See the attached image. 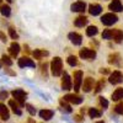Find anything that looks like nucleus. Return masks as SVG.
I'll use <instances>...</instances> for the list:
<instances>
[{"mask_svg":"<svg viewBox=\"0 0 123 123\" xmlns=\"http://www.w3.org/2000/svg\"><path fill=\"white\" fill-rule=\"evenodd\" d=\"M50 71L54 76H60L63 73V60L59 57H55L50 62Z\"/></svg>","mask_w":123,"mask_h":123,"instance_id":"obj_1","label":"nucleus"},{"mask_svg":"<svg viewBox=\"0 0 123 123\" xmlns=\"http://www.w3.org/2000/svg\"><path fill=\"white\" fill-rule=\"evenodd\" d=\"M11 95L14 97V100L18 104L20 107H24L25 106V101H26V97H27V92L22 89H15L11 91Z\"/></svg>","mask_w":123,"mask_h":123,"instance_id":"obj_2","label":"nucleus"},{"mask_svg":"<svg viewBox=\"0 0 123 123\" xmlns=\"http://www.w3.org/2000/svg\"><path fill=\"white\" fill-rule=\"evenodd\" d=\"M118 21V17L115 12H108V14H105L104 16L101 17V22L104 24L105 26H112L113 24H116Z\"/></svg>","mask_w":123,"mask_h":123,"instance_id":"obj_3","label":"nucleus"},{"mask_svg":"<svg viewBox=\"0 0 123 123\" xmlns=\"http://www.w3.org/2000/svg\"><path fill=\"white\" fill-rule=\"evenodd\" d=\"M79 55L81 59H86V60H92L96 58V52L94 49H90V48H83L80 49Z\"/></svg>","mask_w":123,"mask_h":123,"instance_id":"obj_4","label":"nucleus"},{"mask_svg":"<svg viewBox=\"0 0 123 123\" xmlns=\"http://www.w3.org/2000/svg\"><path fill=\"white\" fill-rule=\"evenodd\" d=\"M73 79H74V91L78 92L81 87V83H83V71L75 70L73 74Z\"/></svg>","mask_w":123,"mask_h":123,"instance_id":"obj_5","label":"nucleus"},{"mask_svg":"<svg viewBox=\"0 0 123 123\" xmlns=\"http://www.w3.org/2000/svg\"><path fill=\"white\" fill-rule=\"evenodd\" d=\"M108 81L112 84V85H117V84H121L123 81V74L121 73L119 70H115L113 73L110 74V78H108Z\"/></svg>","mask_w":123,"mask_h":123,"instance_id":"obj_6","label":"nucleus"},{"mask_svg":"<svg viewBox=\"0 0 123 123\" xmlns=\"http://www.w3.org/2000/svg\"><path fill=\"white\" fill-rule=\"evenodd\" d=\"M73 85H71V78L69 76V74L67 71L62 73V89L65 90V91H69L71 90Z\"/></svg>","mask_w":123,"mask_h":123,"instance_id":"obj_7","label":"nucleus"},{"mask_svg":"<svg viewBox=\"0 0 123 123\" xmlns=\"http://www.w3.org/2000/svg\"><path fill=\"white\" fill-rule=\"evenodd\" d=\"M94 86H95V80L92 78H86L83 83H81V89H83L84 92H90L91 90H94Z\"/></svg>","mask_w":123,"mask_h":123,"instance_id":"obj_8","label":"nucleus"},{"mask_svg":"<svg viewBox=\"0 0 123 123\" xmlns=\"http://www.w3.org/2000/svg\"><path fill=\"white\" fill-rule=\"evenodd\" d=\"M64 101L67 102H70V104H74V105H80L83 102V97L79 96V95H75V94H68L65 95L64 97H62Z\"/></svg>","mask_w":123,"mask_h":123,"instance_id":"obj_9","label":"nucleus"},{"mask_svg":"<svg viewBox=\"0 0 123 123\" xmlns=\"http://www.w3.org/2000/svg\"><path fill=\"white\" fill-rule=\"evenodd\" d=\"M70 10L73 12H84L86 10V4L84 1H80V0H79V1H75V3L71 4Z\"/></svg>","mask_w":123,"mask_h":123,"instance_id":"obj_10","label":"nucleus"},{"mask_svg":"<svg viewBox=\"0 0 123 123\" xmlns=\"http://www.w3.org/2000/svg\"><path fill=\"white\" fill-rule=\"evenodd\" d=\"M17 64L20 68H25V67H30V68H35V62L32 59H30L28 57H22L17 60Z\"/></svg>","mask_w":123,"mask_h":123,"instance_id":"obj_11","label":"nucleus"},{"mask_svg":"<svg viewBox=\"0 0 123 123\" xmlns=\"http://www.w3.org/2000/svg\"><path fill=\"white\" fill-rule=\"evenodd\" d=\"M68 38L74 46H80L83 43V37H81V35H79L76 32H70L68 35Z\"/></svg>","mask_w":123,"mask_h":123,"instance_id":"obj_12","label":"nucleus"},{"mask_svg":"<svg viewBox=\"0 0 123 123\" xmlns=\"http://www.w3.org/2000/svg\"><path fill=\"white\" fill-rule=\"evenodd\" d=\"M108 9L113 12H121L123 11V5L121 3V0H112L108 5Z\"/></svg>","mask_w":123,"mask_h":123,"instance_id":"obj_13","label":"nucleus"},{"mask_svg":"<svg viewBox=\"0 0 123 123\" xmlns=\"http://www.w3.org/2000/svg\"><path fill=\"white\" fill-rule=\"evenodd\" d=\"M102 12V6L100 4H90L89 5V14L92 16H97Z\"/></svg>","mask_w":123,"mask_h":123,"instance_id":"obj_14","label":"nucleus"},{"mask_svg":"<svg viewBox=\"0 0 123 123\" xmlns=\"http://www.w3.org/2000/svg\"><path fill=\"white\" fill-rule=\"evenodd\" d=\"M20 50H21V49H20V44L14 41V42L10 44V48H9V52H10V54H11V57L16 58L18 55V53H20Z\"/></svg>","mask_w":123,"mask_h":123,"instance_id":"obj_15","label":"nucleus"},{"mask_svg":"<svg viewBox=\"0 0 123 123\" xmlns=\"http://www.w3.org/2000/svg\"><path fill=\"white\" fill-rule=\"evenodd\" d=\"M53 115H54V112H53L52 110L43 108V110L39 111V117L42 118V119H44V121H49L50 118L53 117Z\"/></svg>","mask_w":123,"mask_h":123,"instance_id":"obj_16","label":"nucleus"},{"mask_svg":"<svg viewBox=\"0 0 123 123\" xmlns=\"http://www.w3.org/2000/svg\"><path fill=\"white\" fill-rule=\"evenodd\" d=\"M0 118H1L3 121H9V118H10L9 108L4 104H0Z\"/></svg>","mask_w":123,"mask_h":123,"instance_id":"obj_17","label":"nucleus"},{"mask_svg":"<svg viewBox=\"0 0 123 123\" xmlns=\"http://www.w3.org/2000/svg\"><path fill=\"white\" fill-rule=\"evenodd\" d=\"M9 106L11 107V110H12V112H14L15 115H17V116H21V115H22L21 107L18 106V104H17L15 100H10V101H9Z\"/></svg>","mask_w":123,"mask_h":123,"instance_id":"obj_18","label":"nucleus"},{"mask_svg":"<svg viewBox=\"0 0 123 123\" xmlns=\"http://www.w3.org/2000/svg\"><path fill=\"white\" fill-rule=\"evenodd\" d=\"M112 38L116 43H121L123 41V32L121 30L116 28V30H112Z\"/></svg>","mask_w":123,"mask_h":123,"instance_id":"obj_19","label":"nucleus"},{"mask_svg":"<svg viewBox=\"0 0 123 123\" xmlns=\"http://www.w3.org/2000/svg\"><path fill=\"white\" fill-rule=\"evenodd\" d=\"M32 54H33L35 59L41 60L43 57H48L49 55V52H48V50H44V49H35Z\"/></svg>","mask_w":123,"mask_h":123,"instance_id":"obj_20","label":"nucleus"},{"mask_svg":"<svg viewBox=\"0 0 123 123\" xmlns=\"http://www.w3.org/2000/svg\"><path fill=\"white\" fill-rule=\"evenodd\" d=\"M87 17L86 16H84V15H81V16H78L76 18H75V21H74V25L76 26V27H84L86 24H87Z\"/></svg>","mask_w":123,"mask_h":123,"instance_id":"obj_21","label":"nucleus"},{"mask_svg":"<svg viewBox=\"0 0 123 123\" xmlns=\"http://www.w3.org/2000/svg\"><path fill=\"white\" fill-rule=\"evenodd\" d=\"M111 98L113 100V101H119L123 98V87H118L113 91V94H112Z\"/></svg>","mask_w":123,"mask_h":123,"instance_id":"obj_22","label":"nucleus"},{"mask_svg":"<svg viewBox=\"0 0 123 123\" xmlns=\"http://www.w3.org/2000/svg\"><path fill=\"white\" fill-rule=\"evenodd\" d=\"M0 14H1L3 16H5V17H9L10 15H11V7H10L7 4H3L1 6H0Z\"/></svg>","mask_w":123,"mask_h":123,"instance_id":"obj_23","label":"nucleus"},{"mask_svg":"<svg viewBox=\"0 0 123 123\" xmlns=\"http://www.w3.org/2000/svg\"><path fill=\"white\" fill-rule=\"evenodd\" d=\"M97 32H98V28H97V26H89L87 28H86V36L87 37H94V36H96L97 35Z\"/></svg>","mask_w":123,"mask_h":123,"instance_id":"obj_24","label":"nucleus"},{"mask_svg":"<svg viewBox=\"0 0 123 123\" xmlns=\"http://www.w3.org/2000/svg\"><path fill=\"white\" fill-rule=\"evenodd\" d=\"M87 113H89L90 118H98V117L102 116V112L100 110H97V108H89Z\"/></svg>","mask_w":123,"mask_h":123,"instance_id":"obj_25","label":"nucleus"},{"mask_svg":"<svg viewBox=\"0 0 123 123\" xmlns=\"http://www.w3.org/2000/svg\"><path fill=\"white\" fill-rule=\"evenodd\" d=\"M121 59V55L118 53H111L108 55V63L110 64H117Z\"/></svg>","mask_w":123,"mask_h":123,"instance_id":"obj_26","label":"nucleus"},{"mask_svg":"<svg viewBox=\"0 0 123 123\" xmlns=\"http://www.w3.org/2000/svg\"><path fill=\"white\" fill-rule=\"evenodd\" d=\"M104 86H105V80L101 79L100 81H97V83L95 84V86H94V94H98V92L104 89Z\"/></svg>","mask_w":123,"mask_h":123,"instance_id":"obj_27","label":"nucleus"},{"mask_svg":"<svg viewBox=\"0 0 123 123\" xmlns=\"http://www.w3.org/2000/svg\"><path fill=\"white\" fill-rule=\"evenodd\" d=\"M1 62H3V64H5L6 67H11L12 65V59H11V57H9L7 54H3V57H1Z\"/></svg>","mask_w":123,"mask_h":123,"instance_id":"obj_28","label":"nucleus"},{"mask_svg":"<svg viewBox=\"0 0 123 123\" xmlns=\"http://www.w3.org/2000/svg\"><path fill=\"white\" fill-rule=\"evenodd\" d=\"M59 105L62 107V111H65V112H71V107L68 105V102L64 101L63 98H60L59 100Z\"/></svg>","mask_w":123,"mask_h":123,"instance_id":"obj_29","label":"nucleus"},{"mask_svg":"<svg viewBox=\"0 0 123 123\" xmlns=\"http://www.w3.org/2000/svg\"><path fill=\"white\" fill-rule=\"evenodd\" d=\"M67 63H68L70 67H75V65H78V58H76L75 55H69V57L67 58Z\"/></svg>","mask_w":123,"mask_h":123,"instance_id":"obj_30","label":"nucleus"},{"mask_svg":"<svg viewBox=\"0 0 123 123\" xmlns=\"http://www.w3.org/2000/svg\"><path fill=\"white\" fill-rule=\"evenodd\" d=\"M102 38L104 39H112V30H104Z\"/></svg>","mask_w":123,"mask_h":123,"instance_id":"obj_31","label":"nucleus"},{"mask_svg":"<svg viewBox=\"0 0 123 123\" xmlns=\"http://www.w3.org/2000/svg\"><path fill=\"white\" fill-rule=\"evenodd\" d=\"M9 35L12 39H18V35H17V32L15 31L14 27H9Z\"/></svg>","mask_w":123,"mask_h":123,"instance_id":"obj_32","label":"nucleus"},{"mask_svg":"<svg viewBox=\"0 0 123 123\" xmlns=\"http://www.w3.org/2000/svg\"><path fill=\"white\" fill-rule=\"evenodd\" d=\"M25 107H26V110L28 111V113H30L31 116H35V115H36V108H35L32 105L26 104V105H25Z\"/></svg>","mask_w":123,"mask_h":123,"instance_id":"obj_33","label":"nucleus"},{"mask_svg":"<svg viewBox=\"0 0 123 123\" xmlns=\"http://www.w3.org/2000/svg\"><path fill=\"white\" fill-rule=\"evenodd\" d=\"M115 112L118 115H123V102H121V104H118L115 107Z\"/></svg>","mask_w":123,"mask_h":123,"instance_id":"obj_34","label":"nucleus"},{"mask_svg":"<svg viewBox=\"0 0 123 123\" xmlns=\"http://www.w3.org/2000/svg\"><path fill=\"white\" fill-rule=\"evenodd\" d=\"M100 105L102 108H107L108 107V101L105 97H100Z\"/></svg>","mask_w":123,"mask_h":123,"instance_id":"obj_35","label":"nucleus"},{"mask_svg":"<svg viewBox=\"0 0 123 123\" xmlns=\"http://www.w3.org/2000/svg\"><path fill=\"white\" fill-rule=\"evenodd\" d=\"M7 96H9V92L7 91H5V90L0 91V100H6Z\"/></svg>","mask_w":123,"mask_h":123,"instance_id":"obj_36","label":"nucleus"},{"mask_svg":"<svg viewBox=\"0 0 123 123\" xmlns=\"http://www.w3.org/2000/svg\"><path fill=\"white\" fill-rule=\"evenodd\" d=\"M0 41H1V42H4V43L7 42V37H6V35L3 32V31H0Z\"/></svg>","mask_w":123,"mask_h":123,"instance_id":"obj_37","label":"nucleus"},{"mask_svg":"<svg viewBox=\"0 0 123 123\" xmlns=\"http://www.w3.org/2000/svg\"><path fill=\"white\" fill-rule=\"evenodd\" d=\"M74 121L78 122V123H81V122L84 121V118H83V116H81V115H74Z\"/></svg>","mask_w":123,"mask_h":123,"instance_id":"obj_38","label":"nucleus"},{"mask_svg":"<svg viewBox=\"0 0 123 123\" xmlns=\"http://www.w3.org/2000/svg\"><path fill=\"white\" fill-rule=\"evenodd\" d=\"M4 73H5V74H7V75H11V76H15V75H16V74H15V71L10 70L9 68H5V69H4Z\"/></svg>","mask_w":123,"mask_h":123,"instance_id":"obj_39","label":"nucleus"},{"mask_svg":"<svg viewBox=\"0 0 123 123\" xmlns=\"http://www.w3.org/2000/svg\"><path fill=\"white\" fill-rule=\"evenodd\" d=\"M42 74H43L44 76H47V64H46V63L42 64Z\"/></svg>","mask_w":123,"mask_h":123,"instance_id":"obj_40","label":"nucleus"},{"mask_svg":"<svg viewBox=\"0 0 123 123\" xmlns=\"http://www.w3.org/2000/svg\"><path fill=\"white\" fill-rule=\"evenodd\" d=\"M100 73H101V74H108L110 70H108L107 68H101V69H100Z\"/></svg>","mask_w":123,"mask_h":123,"instance_id":"obj_41","label":"nucleus"},{"mask_svg":"<svg viewBox=\"0 0 123 123\" xmlns=\"http://www.w3.org/2000/svg\"><path fill=\"white\" fill-rule=\"evenodd\" d=\"M28 123H36V122H35L32 118H28Z\"/></svg>","mask_w":123,"mask_h":123,"instance_id":"obj_42","label":"nucleus"},{"mask_svg":"<svg viewBox=\"0 0 123 123\" xmlns=\"http://www.w3.org/2000/svg\"><path fill=\"white\" fill-rule=\"evenodd\" d=\"M0 68H3V62H1V59H0Z\"/></svg>","mask_w":123,"mask_h":123,"instance_id":"obj_43","label":"nucleus"},{"mask_svg":"<svg viewBox=\"0 0 123 123\" xmlns=\"http://www.w3.org/2000/svg\"><path fill=\"white\" fill-rule=\"evenodd\" d=\"M95 123H105L104 121H97V122H95Z\"/></svg>","mask_w":123,"mask_h":123,"instance_id":"obj_44","label":"nucleus"},{"mask_svg":"<svg viewBox=\"0 0 123 123\" xmlns=\"http://www.w3.org/2000/svg\"><path fill=\"white\" fill-rule=\"evenodd\" d=\"M6 1H7V3H12V0H6Z\"/></svg>","mask_w":123,"mask_h":123,"instance_id":"obj_45","label":"nucleus"},{"mask_svg":"<svg viewBox=\"0 0 123 123\" xmlns=\"http://www.w3.org/2000/svg\"><path fill=\"white\" fill-rule=\"evenodd\" d=\"M1 1H3V0H0V4H1Z\"/></svg>","mask_w":123,"mask_h":123,"instance_id":"obj_46","label":"nucleus"}]
</instances>
